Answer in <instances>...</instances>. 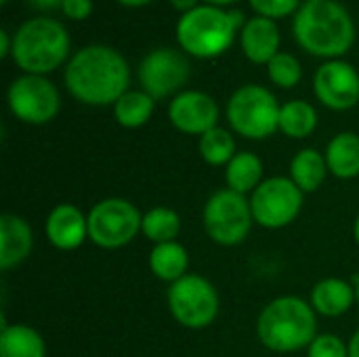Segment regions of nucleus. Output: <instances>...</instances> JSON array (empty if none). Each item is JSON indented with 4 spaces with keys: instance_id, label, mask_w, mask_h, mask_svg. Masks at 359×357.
Listing matches in <instances>:
<instances>
[{
    "instance_id": "obj_1",
    "label": "nucleus",
    "mask_w": 359,
    "mask_h": 357,
    "mask_svg": "<svg viewBox=\"0 0 359 357\" xmlns=\"http://www.w3.org/2000/svg\"><path fill=\"white\" fill-rule=\"evenodd\" d=\"M63 82L67 93L90 107L116 105L130 90V67L122 53L107 44H88L65 63Z\"/></svg>"
},
{
    "instance_id": "obj_2",
    "label": "nucleus",
    "mask_w": 359,
    "mask_h": 357,
    "mask_svg": "<svg viewBox=\"0 0 359 357\" xmlns=\"http://www.w3.org/2000/svg\"><path fill=\"white\" fill-rule=\"evenodd\" d=\"M297 44L313 57L341 59L355 42V21L337 0L305 2L292 23Z\"/></svg>"
},
{
    "instance_id": "obj_3",
    "label": "nucleus",
    "mask_w": 359,
    "mask_h": 357,
    "mask_svg": "<svg viewBox=\"0 0 359 357\" xmlns=\"http://www.w3.org/2000/svg\"><path fill=\"white\" fill-rule=\"evenodd\" d=\"M72 38L67 27L46 15L23 21L13 34L11 59L23 74L48 76L69 61Z\"/></svg>"
},
{
    "instance_id": "obj_4",
    "label": "nucleus",
    "mask_w": 359,
    "mask_h": 357,
    "mask_svg": "<svg viewBox=\"0 0 359 357\" xmlns=\"http://www.w3.org/2000/svg\"><path fill=\"white\" fill-rule=\"evenodd\" d=\"M259 341L276 353L307 349L318 337V314L301 297H278L263 307L257 320Z\"/></svg>"
},
{
    "instance_id": "obj_5",
    "label": "nucleus",
    "mask_w": 359,
    "mask_h": 357,
    "mask_svg": "<svg viewBox=\"0 0 359 357\" xmlns=\"http://www.w3.org/2000/svg\"><path fill=\"white\" fill-rule=\"evenodd\" d=\"M236 25L229 11L200 4L198 8L185 13L177 21V42L185 55L196 59H215L229 50L236 40Z\"/></svg>"
},
{
    "instance_id": "obj_6",
    "label": "nucleus",
    "mask_w": 359,
    "mask_h": 357,
    "mask_svg": "<svg viewBox=\"0 0 359 357\" xmlns=\"http://www.w3.org/2000/svg\"><path fill=\"white\" fill-rule=\"evenodd\" d=\"M280 109L276 95L261 84L240 86L227 101V122L244 139L263 141L280 130Z\"/></svg>"
},
{
    "instance_id": "obj_7",
    "label": "nucleus",
    "mask_w": 359,
    "mask_h": 357,
    "mask_svg": "<svg viewBox=\"0 0 359 357\" xmlns=\"http://www.w3.org/2000/svg\"><path fill=\"white\" fill-rule=\"evenodd\" d=\"M202 223L215 244L238 246L250 236L255 223L250 200L227 187L219 189L204 204Z\"/></svg>"
},
{
    "instance_id": "obj_8",
    "label": "nucleus",
    "mask_w": 359,
    "mask_h": 357,
    "mask_svg": "<svg viewBox=\"0 0 359 357\" xmlns=\"http://www.w3.org/2000/svg\"><path fill=\"white\" fill-rule=\"evenodd\" d=\"M143 215L124 198H105L88 213V240L105 250L130 244L141 234Z\"/></svg>"
},
{
    "instance_id": "obj_9",
    "label": "nucleus",
    "mask_w": 359,
    "mask_h": 357,
    "mask_svg": "<svg viewBox=\"0 0 359 357\" xmlns=\"http://www.w3.org/2000/svg\"><path fill=\"white\" fill-rule=\"evenodd\" d=\"M170 316L189 330L208 328L219 316V292L202 276L187 274L168 288Z\"/></svg>"
},
{
    "instance_id": "obj_10",
    "label": "nucleus",
    "mask_w": 359,
    "mask_h": 357,
    "mask_svg": "<svg viewBox=\"0 0 359 357\" xmlns=\"http://www.w3.org/2000/svg\"><path fill=\"white\" fill-rule=\"evenodd\" d=\"M6 103L11 114L23 124L42 126L59 114L61 97L57 86L46 76L21 74L8 86Z\"/></svg>"
},
{
    "instance_id": "obj_11",
    "label": "nucleus",
    "mask_w": 359,
    "mask_h": 357,
    "mask_svg": "<svg viewBox=\"0 0 359 357\" xmlns=\"http://www.w3.org/2000/svg\"><path fill=\"white\" fill-rule=\"evenodd\" d=\"M305 194L292 183L290 177L265 179L250 198L255 223L265 229L288 227L303 210Z\"/></svg>"
},
{
    "instance_id": "obj_12",
    "label": "nucleus",
    "mask_w": 359,
    "mask_h": 357,
    "mask_svg": "<svg viewBox=\"0 0 359 357\" xmlns=\"http://www.w3.org/2000/svg\"><path fill=\"white\" fill-rule=\"evenodd\" d=\"M137 76L141 90L156 101L177 97L189 80V61L175 48H156L141 59Z\"/></svg>"
},
{
    "instance_id": "obj_13",
    "label": "nucleus",
    "mask_w": 359,
    "mask_h": 357,
    "mask_svg": "<svg viewBox=\"0 0 359 357\" xmlns=\"http://www.w3.org/2000/svg\"><path fill=\"white\" fill-rule=\"evenodd\" d=\"M313 93L324 107L347 112L359 103V72L343 59L324 61L313 74Z\"/></svg>"
},
{
    "instance_id": "obj_14",
    "label": "nucleus",
    "mask_w": 359,
    "mask_h": 357,
    "mask_svg": "<svg viewBox=\"0 0 359 357\" xmlns=\"http://www.w3.org/2000/svg\"><path fill=\"white\" fill-rule=\"evenodd\" d=\"M168 120L179 133L202 137L219 126V105L204 90H181L168 105Z\"/></svg>"
},
{
    "instance_id": "obj_15",
    "label": "nucleus",
    "mask_w": 359,
    "mask_h": 357,
    "mask_svg": "<svg viewBox=\"0 0 359 357\" xmlns=\"http://www.w3.org/2000/svg\"><path fill=\"white\" fill-rule=\"evenodd\" d=\"M44 234L57 250H76L88 240V215L76 204H57L44 221Z\"/></svg>"
},
{
    "instance_id": "obj_16",
    "label": "nucleus",
    "mask_w": 359,
    "mask_h": 357,
    "mask_svg": "<svg viewBox=\"0 0 359 357\" xmlns=\"http://www.w3.org/2000/svg\"><path fill=\"white\" fill-rule=\"evenodd\" d=\"M280 27L273 19L250 17L240 32V46L248 61L257 65H267L280 53Z\"/></svg>"
},
{
    "instance_id": "obj_17",
    "label": "nucleus",
    "mask_w": 359,
    "mask_h": 357,
    "mask_svg": "<svg viewBox=\"0 0 359 357\" xmlns=\"http://www.w3.org/2000/svg\"><path fill=\"white\" fill-rule=\"evenodd\" d=\"M34 248V231L19 215L0 217V267L13 269L23 263Z\"/></svg>"
},
{
    "instance_id": "obj_18",
    "label": "nucleus",
    "mask_w": 359,
    "mask_h": 357,
    "mask_svg": "<svg viewBox=\"0 0 359 357\" xmlns=\"http://www.w3.org/2000/svg\"><path fill=\"white\" fill-rule=\"evenodd\" d=\"M309 303L318 316L339 318V316L347 314L353 307V303H358L355 286L347 280H341V278L320 280L311 290Z\"/></svg>"
},
{
    "instance_id": "obj_19",
    "label": "nucleus",
    "mask_w": 359,
    "mask_h": 357,
    "mask_svg": "<svg viewBox=\"0 0 359 357\" xmlns=\"http://www.w3.org/2000/svg\"><path fill=\"white\" fill-rule=\"evenodd\" d=\"M326 164L330 175L349 181L359 177V135L339 133L326 145Z\"/></svg>"
},
{
    "instance_id": "obj_20",
    "label": "nucleus",
    "mask_w": 359,
    "mask_h": 357,
    "mask_svg": "<svg viewBox=\"0 0 359 357\" xmlns=\"http://www.w3.org/2000/svg\"><path fill=\"white\" fill-rule=\"evenodd\" d=\"M0 357H46V343L27 324H4L0 330Z\"/></svg>"
},
{
    "instance_id": "obj_21",
    "label": "nucleus",
    "mask_w": 359,
    "mask_h": 357,
    "mask_svg": "<svg viewBox=\"0 0 359 357\" xmlns=\"http://www.w3.org/2000/svg\"><path fill=\"white\" fill-rule=\"evenodd\" d=\"M187 267H189V255L187 248L179 242L156 244L149 252V269L162 282L175 284L177 280L187 276Z\"/></svg>"
},
{
    "instance_id": "obj_22",
    "label": "nucleus",
    "mask_w": 359,
    "mask_h": 357,
    "mask_svg": "<svg viewBox=\"0 0 359 357\" xmlns=\"http://www.w3.org/2000/svg\"><path fill=\"white\" fill-rule=\"evenodd\" d=\"M328 173L330 170L326 164V156L313 147H305L297 151V156L290 162V179L303 194L318 191Z\"/></svg>"
},
{
    "instance_id": "obj_23",
    "label": "nucleus",
    "mask_w": 359,
    "mask_h": 357,
    "mask_svg": "<svg viewBox=\"0 0 359 357\" xmlns=\"http://www.w3.org/2000/svg\"><path fill=\"white\" fill-rule=\"evenodd\" d=\"M263 181V162L252 151H238L233 160L225 166L227 189L236 194H252Z\"/></svg>"
},
{
    "instance_id": "obj_24",
    "label": "nucleus",
    "mask_w": 359,
    "mask_h": 357,
    "mask_svg": "<svg viewBox=\"0 0 359 357\" xmlns=\"http://www.w3.org/2000/svg\"><path fill=\"white\" fill-rule=\"evenodd\" d=\"M156 99L145 90H126L114 105V118L122 128H141L149 122Z\"/></svg>"
},
{
    "instance_id": "obj_25",
    "label": "nucleus",
    "mask_w": 359,
    "mask_h": 357,
    "mask_svg": "<svg viewBox=\"0 0 359 357\" xmlns=\"http://www.w3.org/2000/svg\"><path fill=\"white\" fill-rule=\"evenodd\" d=\"M318 128V112L309 101L292 99L280 109V130L290 139H305Z\"/></svg>"
},
{
    "instance_id": "obj_26",
    "label": "nucleus",
    "mask_w": 359,
    "mask_h": 357,
    "mask_svg": "<svg viewBox=\"0 0 359 357\" xmlns=\"http://www.w3.org/2000/svg\"><path fill=\"white\" fill-rule=\"evenodd\" d=\"M141 234L149 242H154V246L164 242H177L181 234V217L168 206H156L143 215Z\"/></svg>"
},
{
    "instance_id": "obj_27",
    "label": "nucleus",
    "mask_w": 359,
    "mask_h": 357,
    "mask_svg": "<svg viewBox=\"0 0 359 357\" xmlns=\"http://www.w3.org/2000/svg\"><path fill=\"white\" fill-rule=\"evenodd\" d=\"M198 149H200L202 160L210 166H227L238 154L233 133L221 126H215L212 130L204 133L200 137Z\"/></svg>"
},
{
    "instance_id": "obj_28",
    "label": "nucleus",
    "mask_w": 359,
    "mask_h": 357,
    "mask_svg": "<svg viewBox=\"0 0 359 357\" xmlns=\"http://www.w3.org/2000/svg\"><path fill=\"white\" fill-rule=\"evenodd\" d=\"M267 74L269 80L280 86V88H294L301 78H303V65L292 53H278L269 63H267Z\"/></svg>"
},
{
    "instance_id": "obj_29",
    "label": "nucleus",
    "mask_w": 359,
    "mask_h": 357,
    "mask_svg": "<svg viewBox=\"0 0 359 357\" xmlns=\"http://www.w3.org/2000/svg\"><path fill=\"white\" fill-rule=\"evenodd\" d=\"M307 357H349V343H343L337 335L324 332L307 347Z\"/></svg>"
},
{
    "instance_id": "obj_30",
    "label": "nucleus",
    "mask_w": 359,
    "mask_h": 357,
    "mask_svg": "<svg viewBox=\"0 0 359 357\" xmlns=\"http://www.w3.org/2000/svg\"><path fill=\"white\" fill-rule=\"evenodd\" d=\"M248 2L259 17H267L273 21L288 15H297V11L303 6L301 0H248Z\"/></svg>"
},
{
    "instance_id": "obj_31",
    "label": "nucleus",
    "mask_w": 359,
    "mask_h": 357,
    "mask_svg": "<svg viewBox=\"0 0 359 357\" xmlns=\"http://www.w3.org/2000/svg\"><path fill=\"white\" fill-rule=\"evenodd\" d=\"M61 13L72 21H84L93 13V0H63Z\"/></svg>"
},
{
    "instance_id": "obj_32",
    "label": "nucleus",
    "mask_w": 359,
    "mask_h": 357,
    "mask_svg": "<svg viewBox=\"0 0 359 357\" xmlns=\"http://www.w3.org/2000/svg\"><path fill=\"white\" fill-rule=\"evenodd\" d=\"M13 55V36L8 34V29H0V57L8 59Z\"/></svg>"
},
{
    "instance_id": "obj_33",
    "label": "nucleus",
    "mask_w": 359,
    "mask_h": 357,
    "mask_svg": "<svg viewBox=\"0 0 359 357\" xmlns=\"http://www.w3.org/2000/svg\"><path fill=\"white\" fill-rule=\"evenodd\" d=\"M170 4H172V8H177L181 15H185V13H189V11H194V8H198V6L202 4V0H170Z\"/></svg>"
},
{
    "instance_id": "obj_34",
    "label": "nucleus",
    "mask_w": 359,
    "mask_h": 357,
    "mask_svg": "<svg viewBox=\"0 0 359 357\" xmlns=\"http://www.w3.org/2000/svg\"><path fill=\"white\" fill-rule=\"evenodd\" d=\"M29 6L38 8V11H50V8H61L63 0H25Z\"/></svg>"
},
{
    "instance_id": "obj_35",
    "label": "nucleus",
    "mask_w": 359,
    "mask_h": 357,
    "mask_svg": "<svg viewBox=\"0 0 359 357\" xmlns=\"http://www.w3.org/2000/svg\"><path fill=\"white\" fill-rule=\"evenodd\" d=\"M349 357H359V330L349 341Z\"/></svg>"
},
{
    "instance_id": "obj_36",
    "label": "nucleus",
    "mask_w": 359,
    "mask_h": 357,
    "mask_svg": "<svg viewBox=\"0 0 359 357\" xmlns=\"http://www.w3.org/2000/svg\"><path fill=\"white\" fill-rule=\"evenodd\" d=\"M240 0H202V4H210V6H219V8H225V6H231Z\"/></svg>"
},
{
    "instance_id": "obj_37",
    "label": "nucleus",
    "mask_w": 359,
    "mask_h": 357,
    "mask_svg": "<svg viewBox=\"0 0 359 357\" xmlns=\"http://www.w3.org/2000/svg\"><path fill=\"white\" fill-rule=\"evenodd\" d=\"M118 2L124 4V6H130V8H139V6H145V4H149L154 0H118Z\"/></svg>"
},
{
    "instance_id": "obj_38",
    "label": "nucleus",
    "mask_w": 359,
    "mask_h": 357,
    "mask_svg": "<svg viewBox=\"0 0 359 357\" xmlns=\"http://www.w3.org/2000/svg\"><path fill=\"white\" fill-rule=\"evenodd\" d=\"M353 238H355V242H358L359 246V217L355 219V223H353Z\"/></svg>"
},
{
    "instance_id": "obj_39",
    "label": "nucleus",
    "mask_w": 359,
    "mask_h": 357,
    "mask_svg": "<svg viewBox=\"0 0 359 357\" xmlns=\"http://www.w3.org/2000/svg\"><path fill=\"white\" fill-rule=\"evenodd\" d=\"M353 286H355V299H358V305H359V276L353 278Z\"/></svg>"
},
{
    "instance_id": "obj_40",
    "label": "nucleus",
    "mask_w": 359,
    "mask_h": 357,
    "mask_svg": "<svg viewBox=\"0 0 359 357\" xmlns=\"http://www.w3.org/2000/svg\"><path fill=\"white\" fill-rule=\"evenodd\" d=\"M11 0H0V4H8Z\"/></svg>"
},
{
    "instance_id": "obj_41",
    "label": "nucleus",
    "mask_w": 359,
    "mask_h": 357,
    "mask_svg": "<svg viewBox=\"0 0 359 357\" xmlns=\"http://www.w3.org/2000/svg\"><path fill=\"white\" fill-rule=\"evenodd\" d=\"M305 2H320V0H305Z\"/></svg>"
}]
</instances>
